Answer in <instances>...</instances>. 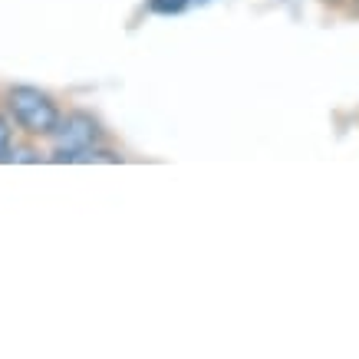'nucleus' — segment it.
I'll return each instance as SVG.
<instances>
[{
	"label": "nucleus",
	"instance_id": "1",
	"mask_svg": "<svg viewBox=\"0 0 359 359\" xmlns=\"http://www.w3.org/2000/svg\"><path fill=\"white\" fill-rule=\"evenodd\" d=\"M4 106L13 126L27 135V139H53L63 119V109L56 106V99L40 86H11L4 93Z\"/></svg>",
	"mask_w": 359,
	"mask_h": 359
},
{
	"label": "nucleus",
	"instance_id": "2",
	"mask_svg": "<svg viewBox=\"0 0 359 359\" xmlns=\"http://www.w3.org/2000/svg\"><path fill=\"white\" fill-rule=\"evenodd\" d=\"M106 139V132L99 126V119L86 109H73L60 119V129L53 135V152H50V162L56 165H76V162H93V152Z\"/></svg>",
	"mask_w": 359,
	"mask_h": 359
},
{
	"label": "nucleus",
	"instance_id": "3",
	"mask_svg": "<svg viewBox=\"0 0 359 359\" xmlns=\"http://www.w3.org/2000/svg\"><path fill=\"white\" fill-rule=\"evenodd\" d=\"M191 4H195V0H145L149 13H155V17H178V13H185Z\"/></svg>",
	"mask_w": 359,
	"mask_h": 359
},
{
	"label": "nucleus",
	"instance_id": "4",
	"mask_svg": "<svg viewBox=\"0 0 359 359\" xmlns=\"http://www.w3.org/2000/svg\"><path fill=\"white\" fill-rule=\"evenodd\" d=\"M13 152V119L7 112H0V162H11Z\"/></svg>",
	"mask_w": 359,
	"mask_h": 359
},
{
	"label": "nucleus",
	"instance_id": "5",
	"mask_svg": "<svg viewBox=\"0 0 359 359\" xmlns=\"http://www.w3.org/2000/svg\"><path fill=\"white\" fill-rule=\"evenodd\" d=\"M195 4H211V0H195Z\"/></svg>",
	"mask_w": 359,
	"mask_h": 359
},
{
	"label": "nucleus",
	"instance_id": "6",
	"mask_svg": "<svg viewBox=\"0 0 359 359\" xmlns=\"http://www.w3.org/2000/svg\"><path fill=\"white\" fill-rule=\"evenodd\" d=\"M353 4H356V7H359V0H353Z\"/></svg>",
	"mask_w": 359,
	"mask_h": 359
}]
</instances>
